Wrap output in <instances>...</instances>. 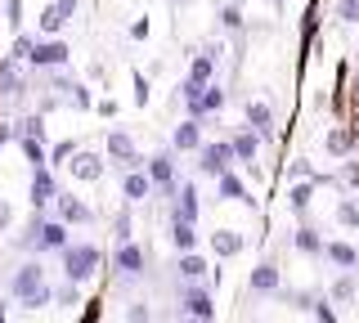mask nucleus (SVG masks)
Instances as JSON below:
<instances>
[{
  "label": "nucleus",
  "instance_id": "obj_17",
  "mask_svg": "<svg viewBox=\"0 0 359 323\" xmlns=\"http://www.w3.org/2000/svg\"><path fill=\"white\" fill-rule=\"evenodd\" d=\"M243 117H247V130H256L261 139H274V108L265 99H247Z\"/></svg>",
  "mask_w": 359,
  "mask_h": 323
},
{
  "label": "nucleus",
  "instance_id": "obj_36",
  "mask_svg": "<svg viewBox=\"0 0 359 323\" xmlns=\"http://www.w3.org/2000/svg\"><path fill=\"white\" fill-rule=\"evenodd\" d=\"M36 41H41V36H14V54H9V59H18V63H22V59H32Z\"/></svg>",
  "mask_w": 359,
  "mask_h": 323
},
{
  "label": "nucleus",
  "instance_id": "obj_28",
  "mask_svg": "<svg viewBox=\"0 0 359 323\" xmlns=\"http://www.w3.org/2000/svg\"><path fill=\"white\" fill-rule=\"evenodd\" d=\"M216 193L224 198V202H252V193H247V184L238 180L233 171H224L220 180H216Z\"/></svg>",
  "mask_w": 359,
  "mask_h": 323
},
{
  "label": "nucleus",
  "instance_id": "obj_44",
  "mask_svg": "<svg viewBox=\"0 0 359 323\" xmlns=\"http://www.w3.org/2000/svg\"><path fill=\"white\" fill-rule=\"evenodd\" d=\"M180 323H207V319H184V315H180Z\"/></svg>",
  "mask_w": 359,
  "mask_h": 323
},
{
  "label": "nucleus",
  "instance_id": "obj_35",
  "mask_svg": "<svg viewBox=\"0 0 359 323\" xmlns=\"http://www.w3.org/2000/svg\"><path fill=\"white\" fill-rule=\"evenodd\" d=\"M76 149H81V144H72V139H63V144H54V149H50V162L54 166H63V162H72V153Z\"/></svg>",
  "mask_w": 359,
  "mask_h": 323
},
{
  "label": "nucleus",
  "instance_id": "obj_19",
  "mask_svg": "<svg viewBox=\"0 0 359 323\" xmlns=\"http://www.w3.org/2000/svg\"><path fill=\"white\" fill-rule=\"evenodd\" d=\"M27 95V76H22L18 59H5L0 63V99H22Z\"/></svg>",
  "mask_w": 359,
  "mask_h": 323
},
{
  "label": "nucleus",
  "instance_id": "obj_22",
  "mask_svg": "<svg viewBox=\"0 0 359 323\" xmlns=\"http://www.w3.org/2000/svg\"><path fill=\"white\" fill-rule=\"evenodd\" d=\"M149 193H153L149 171H121V198H126V202H144Z\"/></svg>",
  "mask_w": 359,
  "mask_h": 323
},
{
  "label": "nucleus",
  "instance_id": "obj_8",
  "mask_svg": "<svg viewBox=\"0 0 359 323\" xmlns=\"http://www.w3.org/2000/svg\"><path fill=\"white\" fill-rule=\"evenodd\" d=\"M144 171H149L153 188H162V198H175V188H180V175H175V153H153V158L144 162Z\"/></svg>",
  "mask_w": 359,
  "mask_h": 323
},
{
  "label": "nucleus",
  "instance_id": "obj_45",
  "mask_svg": "<svg viewBox=\"0 0 359 323\" xmlns=\"http://www.w3.org/2000/svg\"><path fill=\"white\" fill-rule=\"evenodd\" d=\"M351 90H355V95H359V72H355V81H351Z\"/></svg>",
  "mask_w": 359,
  "mask_h": 323
},
{
  "label": "nucleus",
  "instance_id": "obj_29",
  "mask_svg": "<svg viewBox=\"0 0 359 323\" xmlns=\"http://www.w3.org/2000/svg\"><path fill=\"white\" fill-rule=\"evenodd\" d=\"M355 292H359L355 274H337V278H332V287H328V301H332V305H351Z\"/></svg>",
  "mask_w": 359,
  "mask_h": 323
},
{
  "label": "nucleus",
  "instance_id": "obj_1",
  "mask_svg": "<svg viewBox=\"0 0 359 323\" xmlns=\"http://www.w3.org/2000/svg\"><path fill=\"white\" fill-rule=\"evenodd\" d=\"M14 247L45 256V252H63V247H72V238H67V225H63L59 216H45V211H36V216L27 220V229H22L18 238H14Z\"/></svg>",
  "mask_w": 359,
  "mask_h": 323
},
{
  "label": "nucleus",
  "instance_id": "obj_9",
  "mask_svg": "<svg viewBox=\"0 0 359 323\" xmlns=\"http://www.w3.org/2000/svg\"><path fill=\"white\" fill-rule=\"evenodd\" d=\"M67 41H59V36H41L36 41V50H32V68H45V72H59V68H67Z\"/></svg>",
  "mask_w": 359,
  "mask_h": 323
},
{
  "label": "nucleus",
  "instance_id": "obj_34",
  "mask_svg": "<svg viewBox=\"0 0 359 323\" xmlns=\"http://www.w3.org/2000/svg\"><path fill=\"white\" fill-rule=\"evenodd\" d=\"M310 310H314V319H319V323H337V310H332V301H328V296H314V301H310Z\"/></svg>",
  "mask_w": 359,
  "mask_h": 323
},
{
  "label": "nucleus",
  "instance_id": "obj_20",
  "mask_svg": "<svg viewBox=\"0 0 359 323\" xmlns=\"http://www.w3.org/2000/svg\"><path fill=\"white\" fill-rule=\"evenodd\" d=\"M261 135L256 130H233V139H229V149H233V162H243V166H256V153H261Z\"/></svg>",
  "mask_w": 359,
  "mask_h": 323
},
{
  "label": "nucleus",
  "instance_id": "obj_39",
  "mask_svg": "<svg viewBox=\"0 0 359 323\" xmlns=\"http://www.w3.org/2000/svg\"><path fill=\"white\" fill-rule=\"evenodd\" d=\"M112 238H117V242H130V216H126V211L112 220Z\"/></svg>",
  "mask_w": 359,
  "mask_h": 323
},
{
  "label": "nucleus",
  "instance_id": "obj_10",
  "mask_svg": "<svg viewBox=\"0 0 359 323\" xmlns=\"http://www.w3.org/2000/svg\"><path fill=\"white\" fill-rule=\"evenodd\" d=\"M72 14H76V0H50V5L41 9V18H36L41 36H59V32L72 23Z\"/></svg>",
  "mask_w": 359,
  "mask_h": 323
},
{
  "label": "nucleus",
  "instance_id": "obj_31",
  "mask_svg": "<svg viewBox=\"0 0 359 323\" xmlns=\"http://www.w3.org/2000/svg\"><path fill=\"white\" fill-rule=\"evenodd\" d=\"M332 14H337V23L355 27L359 23V0H332Z\"/></svg>",
  "mask_w": 359,
  "mask_h": 323
},
{
  "label": "nucleus",
  "instance_id": "obj_37",
  "mask_svg": "<svg viewBox=\"0 0 359 323\" xmlns=\"http://www.w3.org/2000/svg\"><path fill=\"white\" fill-rule=\"evenodd\" d=\"M337 184H346V188H359V162H346L341 171H337Z\"/></svg>",
  "mask_w": 359,
  "mask_h": 323
},
{
  "label": "nucleus",
  "instance_id": "obj_7",
  "mask_svg": "<svg viewBox=\"0 0 359 323\" xmlns=\"http://www.w3.org/2000/svg\"><path fill=\"white\" fill-rule=\"evenodd\" d=\"M224 171H233V149H229V139L202 144V149H198V175H211V180H220Z\"/></svg>",
  "mask_w": 359,
  "mask_h": 323
},
{
  "label": "nucleus",
  "instance_id": "obj_23",
  "mask_svg": "<svg viewBox=\"0 0 359 323\" xmlns=\"http://www.w3.org/2000/svg\"><path fill=\"white\" fill-rule=\"evenodd\" d=\"M243 247H247V238H243L238 229H216V233H211V252H216L220 261H233Z\"/></svg>",
  "mask_w": 359,
  "mask_h": 323
},
{
  "label": "nucleus",
  "instance_id": "obj_24",
  "mask_svg": "<svg viewBox=\"0 0 359 323\" xmlns=\"http://www.w3.org/2000/svg\"><path fill=\"white\" fill-rule=\"evenodd\" d=\"M166 238H171V247L180 256L198 252V225H189V220H171V225H166Z\"/></svg>",
  "mask_w": 359,
  "mask_h": 323
},
{
  "label": "nucleus",
  "instance_id": "obj_12",
  "mask_svg": "<svg viewBox=\"0 0 359 323\" xmlns=\"http://www.w3.org/2000/svg\"><path fill=\"white\" fill-rule=\"evenodd\" d=\"M54 216H59L67 229H76V225H90L95 211H90V202H81L76 193H59V198H54Z\"/></svg>",
  "mask_w": 359,
  "mask_h": 323
},
{
  "label": "nucleus",
  "instance_id": "obj_18",
  "mask_svg": "<svg viewBox=\"0 0 359 323\" xmlns=\"http://www.w3.org/2000/svg\"><path fill=\"white\" fill-rule=\"evenodd\" d=\"M202 144H207V139H202V121H194V117H184L171 130V153H198Z\"/></svg>",
  "mask_w": 359,
  "mask_h": 323
},
{
  "label": "nucleus",
  "instance_id": "obj_27",
  "mask_svg": "<svg viewBox=\"0 0 359 323\" xmlns=\"http://www.w3.org/2000/svg\"><path fill=\"white\" fill-rule=\"evenodd\" d=\"M292 247H297L301 256H323V238H319V229L301 220V225H297V233H292Z\"/></svg>",
  "mask_w": 359,
  "mask_h": 323
},
{
  "label": "nucleus",
  "instance_id": "obj_4",
  "mask_svg": "<svg viewBox=\"0 0 359 323\" xmlns=\"http://www.w3.org/2000/svg\"><path fill=\"white\" fill-rule=\"evenodd\" d=\"M104 158H108L112 166H121V171H144V162H149L140 149H135V139H130L121 126H112V130H108V139H104Z\"/></svg>",
  "mask_w": 359,
  "mask_h": 323
},
{
  "label": "nucleus",
  "instance_id": "obj_15",
  "mask_svg": "<svg viewBox=\"0 0 359 323\" xmlns=\"http://www.w3.org/2000/svg\"><path fill=\"white\" fill-rule=\"evenodd\" d=\"M355 149H359V130H355V126H332L328 135H323V153H328V158H337V162H346Z\"/></svg>",
  "mask_w": 359,
  "mask_h": 323
},
{
  "label": "nucleus",
  "instance_id": "obj_5",
  "mask_svg": "<svg viewBox=\"0 0 359 323\" xmlns=\"http://www.w3.org/2000/svg\"><path fill=\"white\" fill-rule=\"evenodd\" d=\"M180 315L216 323V296H211V287L207 283H184L180 287Z\"/></svg>",
  "mask_w": 359,
  "mask_h": 323
},
{
  "label": "nucleus",
  "instance_id": "obj_25",
  "mask_svg": "<svg viewBox=\"0 0 359 323\" xmlns=\"http://www.w3.org/2000/svg\"><path fill=\"white\" fill-rule=\"evenodd\" d=\"M175 274H180V283H202L207 278V261L198 252H184V256H175Z\"/></svg>",
  "mask_w": 359,
  "mask_h": 323
},
{
  "label": "nucleus",
  "instance_id": "obj_42",
  "mask_svg": "<svg viewBox=\"0 0 359 323\" xmlns=\"http://www.w3.org/2000/svg\"><path fill=\"white\" fill-rule=\"evenodd\" d=\"M135 99H140V104L149 99V81H144V76H135Z\"/></svg>",
  "mask_w": 359,
  "mask_h": 323
},
{
  "label": "nucleus",
  "instance_id": "obj_40",
  "mask_svg": "<svg viewBox=\"0 0 359 323\" xmlns=\"http://www.w3.org/2000/svg\"><path fill=\"white\" fill-rule=\"evenodd\" d=\"M5 18H9V27L18 32V23H22V0H5Z\"/></svg>",
  "mask_w": 359,
  "mask_h": 323
},
{
  "label": "nucleus",
  "instance_id": "obj_30",
  "mask_svg": "<svg viewBox=\"0 0 359 323\" xmlns=\"http://www.w3.org/2000/svg\"><path fill=\"white\" fill-rule=\"evenodd\" d=\"M337 225H341V229H359V202H355V198H341V202H337Z\"/></svg>",
  "mask_w": 359,
  "mask_h": 323
},
{
  "label": "nucleus",
  "instance_id": "obj_43",
  "mask_svg": "<svg viewBox=\"0 0 359 323\" xmlns=\"http://www.w3.org/2000/svg\"><path fill=\"white\" fill-rule=\"evenodd\" d=\"M9 135H14V130H9V126H0V144H5V139H9Z\"/></svg>",
  "mask_w": 359,
  "mask_h": 323
},
{
  "label": "nucleus",
  "instance_id": "obj_14",
  "mask_svg": "<svg viewBox=\"0 0 359 323\" xmlns=\"http://www.w3.org/2000/svg\"><path fill=\"white\" fill-rule=\"evenodd\" d=\"M198 216H202L198 184H194V180H184V184L175 188V198H171V220H189V225H198Z\"/></svg>",
  "mask_w": 359,
  "mask_h": 323
},
{
  "label": "nucleus",
  "instance_id": "obj_3",
  "mask_svg": "<svg viewBox=\"0 0 359 323\" xmlns=\"http://www.w3.org/2000/svg\"><path fill=\"white\" fill-rule=\"evenodd\" d=\"M99 265H104V252L90 247V242H72V247L59 252V270H63L67 283H76V287H86L90 278L99 274Z\"/></svg>",
  "mask_w": 359,
  "mask_h": 323
},
{
  "label": "nucleus",
  "instance_id": "obj_32",
  "mask_svg": "<svg viewBox=\"0 0 359 323\" xmlns=\"http://www.w3.org/2000/svg\"><path fill=\"white\" fill-rule=\"evenodd\" d=\"M76 301H81V287H76V283H67V278H63V283H59V287H54V305H63V310H72V305H76Z\"/></svg>",
  "mask_w": 359,
  "mask_h": 323
},
{
  "label": "nucleus",
  "instance_id": "obj_11",
  "mask_svg": "<svg viewBox=\"0 0 359 323\" xmlns=\"http://www.w3.org/2000/svg\"><path fill=\"white\" fill-rule=\"evenodd\" d=\"M247 292L252 296H274V292H283V270H278L274 261H261L252 270V278H247Z\"/></svg>",
  "mask_w": 359,
  "mask_h": 323
},
{
  "label": "nucleus",
  "instance_id": "obj_13",
  "mask_svg": "<svg viewBox=\"0 0 359 323\" xmlns=\"http://www.w3.org/2000/svg\"><path fill=\"white\" fill-rule=\"evenodd\" d=\"M67 171H72V180L95 184L99 175L108 171V158H99V153H90V149H76V153H72V162H67Z\"/></svg>",
  "mask_w": 359,
  "mask_h": 323
},
{
  "label": "nucleus",
  "instance_id": "obj_16",
  "mask_svg": "<svg viewBox=\"0 0 359 323\" xmlns=\"http://www.w3.org/2000/svg\"><path fill=\"white\" fill-rule=\"evenodd\" d=\"M323 261L341 274H359V247H351V242H341V238L323 242Z\"/></svg>",
  "mask_w": 359,
  "mask_h": 323
},
{
  "label": "nucleus",
  "instance_id": "obj_2",
  "mask_svg": "<svg viewBox=\"0 0 359 323\" xmlns=\"http://www.w3.org/2000/svg\"><path fill=\"white\" fill-rule=\"evenodd\" d=\"M9 296L18 301L22 310H45L54 301V287L45 283V265L41 261H22L14 274H9Z\"/></svg>",
  "mask_w": 359,
  "mask_h": 323
},
{
  "label": "nucleus",
  "instance_id": "obj_33",
  "mask_svg": "<svg viewBox=\"0 0 359 323\" xmlns=\"http://www.w3.org/2000/svg\"><path fill=\"white\" fill-rule=\"evenodd\" d=\"M220 27L224 32H243V9L238 5H220Z\"/></svg>",
  "mask_w": 359,
  "mask_h": 323
},
{
  "label": "nucleus",
  "instance_id": "obj_46",
  "mask_svg": "<svg viewBox=\"0 0 359 323\" xmlns=\"http://www.w3.org/2000/svg\"><path fill=\"white\" fill-rule=\"evenodd\" d=\"M171 5H175V9H180V5H189V0H171Z\"/></svg>",
  "mask_w": 359,
  "mask_h": 323
},
{
  "label": "nucleus",
  "instance_id": "obj_41",
  "mask_svg": "<svg viewBox=\"0 0 359 323\" xmlns=\"http://www.w3.org/2000/svg\"><path fill=\"white\" fill-rule=\"evenodd\" d=\"M9 225H14V202H9V198H0V233H5Z\"/></svg>",
  "mask_w": 359,
  "mask_h": 323
},
{
  "label": "nucleus",
  "instance_id": "obj_6",
  "mask_svg": "<svg viewBox=\"0 0 359 323\" xmlns=\"http://www.w3.org/2000/svg\"><path fill=\"white\" fill-rule=\"evenodd\" d=\"M112 274L121 278V283H135V278H144V265H149V256H144V247L140 242H117V252H112Z\"/></svg>",
  "mask_w": 359,
  "mask_h": 323
},
{
  "label": "nucleus",
  "instance_id": "obj_38",
  "mask_svg": "<svg viewBox=\"0 0 359 323\" xmlns=\"http://www.w3.org/2000/svg\"><path fill=\"white\" fill-rule=\"evenodd\" d=\"M149 319H153V310L144 305V301H130L126 305V323H149Z\"/></svg>",
  "mask_w": 359,
  "mask_h": 323
},
{
  "label": "nucleus",
  "instance_id": "obj_26",
  "mask_svg": "<svg viewBox=\"0 0 359 323\" xmlns=\"http://www.w3.org/2000/svg\"><path fill=\"white\" fill-rule=\"evenodd\" d=\"M314 184H319V180H297V184L287 188V207H292V216L306 220V211H310V202H314Z\"/></svg>",
  "mask_w": 359,
  "mask_h": 323
},
{
  "label": "nucleus",
  "instance_id": "obj_21",
  "mask_svg": "<svg viewBox=\"0 0 359 323\" xmlns=\"http://www.w3.org/2000/svg\"><path fill=\"white\" fill-rule=\"evenodd\" d=\"M54 198H59L54 171H50V166H45V171H32V207H36V211H45V207L54 202Z\"/></svg>",
  "mask_w": 359,
  "mask_h": 323
}]
</instances>
